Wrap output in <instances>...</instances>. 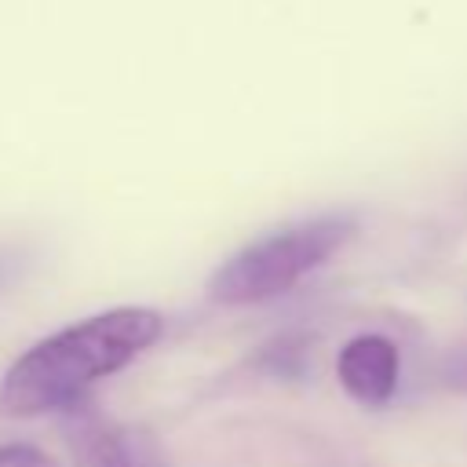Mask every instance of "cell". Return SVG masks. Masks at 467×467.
Listing matches in <instances>:
<instances>
[{
	"label": "cell",
	"mask_w": 467,
	"mask_h": 467,
	"mask_svg": "<svg viewBox=\"0 0 467 467\" xmlns=\"http://www.w3.org/2000/svg\"><path fill=\"white\" fill-rule=\"evenodd\" d=\"M164 332L150 306H113L22 350L0 379V412L26 420L73 405L88 387L131 365Z\"/></svg>",
	"instance_id": "cell-1"
},
{
	"label": "cell",
	"mask_w": 467,
	"mask_h": 467,
	"mask_svg": "<svg viewBox=\"0 0 467 467\" xmlns=\"http://www.w3.org/2000/svg\"><path fill=\"white\" fill-rule=\"evenodd\" d=\"M0 467H55V460L29 441H7L0 445Z\"/></svg>",
	"instance_id": "cell-5"
},
{
	"label": "cell",
	"mask_w": 467,
	"mask_h": 467,
	"mask_svg": "<svg viewBox=\"0 0 467 467\" xmlns=\"http://www.w3.org/2000/svg\"><path fill=\"white\" fill-rule=\"evenodd\" d=\"M358 230L350 212H321L255 237L234 252L208 281V296L223 306H252L285 296L306 274L325 266Z\"/></svg>",
	"instance_id": "cell-2"
},
{
	"label": "cell",
	"mask_w": 467,
	"mask_h": 467,
	"mask_svg": "<svg viewBox=\"0 0 467 467\" xmlns=\"http://www.w3.org/2000/svg\"><path fill=\"white\" fill-rule=\"evenodd\" d=\"M73 449L77 467H135L128 438L106 423H80V431L73 434Z\"/></svg>",
	"instance_id": "cell-4"
},
{
	"label": "cell",
	"mask_w": 467,
	"mask_h": 467,
	"mask_svg": "<svg viewBox=\"0 0 467 467\" xmlns=\"http://www.w3.org/2000/svg\"><path fill=\"white\" fill-rule=\"evenodd\" d=\"M336 376H339V387L358 405L383 409L394 398V390H398L401 354H398V347L387 336L361 332V336L343 343V350L336 358Z\"/></svg>",
	"instance_id": "cell-3"
},
{
	"label": "cell",
	"mask_w": 467,
	"mask_h": 467,
	"mask_svg": "<svg viewBox=\"0 0 467 467\" xmlns=\"http://www.w3.org/2000/svg\"><path fill=\"white\" fill-rule=\"evenodd\" d=\"M26 266H29V248H26L22 241L0 244V292H4L7 285H15Z\"/></svg>",
	"instance_id": "cell-6"
},
{
	"label": "cell",
	"mask_w": 467,
	"mask_h": 467,
	"mask_svg": "<svg viewBox=\"0 0 467 467\" xmlns=\"http://www.w3.org/2000/svg\"><path fill=\"white\" fill-rule=\"evenodd\" d=\"M441 383L456 394H467V347L463 350H452L445 361H441Z\"/></svg>",
	"instance_id": "cell-7"
}]
</instances>
